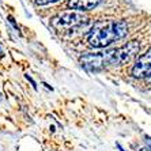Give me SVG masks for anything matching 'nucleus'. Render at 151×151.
I'll return each mask as SVG.
<instances>
[{
	"label": "nucleus",
	"instance_id": "nucleus-1",
	"mask_svg": "<svg viewBox=\"0 0 151 151\" xmlns=\"http://www.w3.org/2000/svg\"><path fill=\"white\" fill-rule=\"evenodd\" d=\"M128 34V25L124 21H106L95 23L88 35V44L94 48H105Z\"/></svg>",
	"mask_w": 151,
	"mask_h": 151
},
{
	"label": "nucleus",
	"instance_id": "nucleus-2",
	"mask_svg": "<svg viewBox=\"0 0 151 151\" xmlns=\"http://www.w3.org/2000/svg\"><path fill=\"white\" fill-rule=\"evenodd\" d=\"M140 49V45L137 41H131L121 48L109 50V52L104 53L105 57V64L106 65H123V64L128 63L132 57L136 55Z\"/></svg>",
	"mask_w": 151,
	"mask_h": 151
},
{
	"label": "nucleus",
	"instance_id": "nucleus-3",
	"mask_svg": "<svg viewBox=\"0 0 151 151\" xmlns=\"http://www.w3.org/2000/svg\"><path fill=\"white\" fill-rule=\"evenodd\" d=\"M86 22H87V18L83 14H79V12H75V11H65V12H61V14L56 15L55 18H52L50 25L55 30L61 33L75 30Z\"/></svg>",
	"mask_w": 151,
	"mask_h": 151
},
{
	"label": "nucleus",
	"instance_id": "nucleus-4",
	"mask_svg": "<svg viewBox=\"0 0 151 151\" xmlns=\"http://www.w3.org/2000/svg\"><path fill=\"white\" fill-rule=\"evenodd\" d=\"M132 75L137 79H151V49L137 59L132 68Z\"/></svg>",
	"mask_w": 151,
	"mask_h": 151
},
{
	"label": "nucleus",
	"instance_id": "nucleus-5",
	"mask_svg": "<svg viewBox=\"0 0 151 151\" xmlns=\"http://www.w3.org/2000/svg\"><path fill=\"white\" fill-rule=\"evenodd\" d=\"M81 63L88 71H98L101 68L106 67L104 53H88V55H84V56H82Z\"/></svg>",
	"mask_w": 151,
	"mask_h": 151
},
{
	"label": "nucleus",
	"instance_id": "nucleus-6",
	"mask_svg": "<svg viewBox=\"0 0 151 151\" xmlns=\"http://www.w3.org/2000/svg\"><path fill=\"white\" fill-rule=\"evenodd\" d=\"M102 0H68V7L72 10L87 11L97 7Z\"/></svg>",
	"mask_w": 151,
	"mask_h": 151
},
{
	"label": "nucleus",
	"instance_id": "nucleus-7",
	"mask_svg": "<svg viewBox=\"0 0 151 151\" xmlns=\"http://www.w3.org/2000/svg\"><path fill=\"white\" fill-rule=\"evenodd\" d=\"M34 1L38 6H46V4H50V3H56L59 0H34Z\"/></svg>",
	"mask_w": 151,
	"mask_h": 151
},
{
	"label": "nucleus",
	"instance_id": "nucleus-8",
	"mask_svg": "<svg viewBox=\"0 0 151 151\" xmlns=\"http://www.w3.org/2000/svg\"><path fill=\"white\" fill-rule=\"evenodd\" d=\"M116 146H117V148H119V150H120V151H125V150H124V148H123V147H121V144H120V143H117V144H116Z\"/></svg>",
	"mask_w": 151,
	"mask_h": 151
},
{
	"label": "nucleus",
	"instance_id": "nucleus-9",
	"mask_svg": "<svg viewBox=\"0 0 151 151\" xmlns=\"http://www.w3.org/2000/svg\"><path fill=\"white\" fill-rule=\"evenodd\" d=\"M140 151H150V148H147V147H143Z\"/></svg>",
	"mask_w": 151,
	"mask_h": 151
},
{
	"label": "nucleus",
	"instance_id": "nucleus-10",
	"mask_svg": "<svg viewBox=\"0 0 151 151\" xmlns=\"http://www.w3.org/2000/svg\"><path fill=\"white\" fill-rule=\"evenodd\" d=\"M146 139H147V143H151V137H148V136H147Z\"/></svg>",
	"mask_w": 151,
	"mask_h": 151
}]
</instances>
